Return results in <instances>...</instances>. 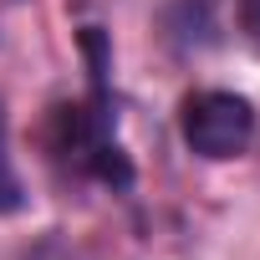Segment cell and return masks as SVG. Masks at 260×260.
Listing matches in <instances>:
<instances>
[{
  "instance_id": "3957f363",
  "label": "cell",
  "mask_w": 260,
  "mask_h": 260,
  "mask_svg": "<svg viewBox=\"0 0 260 260\" xmlns=\"http://www.w3.org/2000/svg\"><path fill=\"white\" fill-rule=\"evenodd\" d=\"M235 26L250 41V51L260 56V0H235Z\"/></svg>"
},
{
  "instance_id": "6da1fadb",
  "label": "cell",
  "mask_w": 260,
  "mask_h": 260,
  "mask_svg": "<svg viewBox=\"0 0 260 260\" xmlns=\"http://www.w3.org/2000/svg\"><path fill=\"white\" fill-rule=\"evenodd\" d=\"M179 133L184 148L209 164L240 158L255 143V102L230 87H194L179 102Z\"/></svg>"
},
{
  "instance_id": "7a4b0ae2",
  "label": "cell",
  "mask_w": 260,
  "mask_h": 260,
  "mask_svg": "<svg viewBox=\"0 0 260 260\" xmlns=\"http://www.w3.org/2000/svg\"><path fill=\"white\" fill-rule=\"evenodd\" d=\"M26 209V189H21V174L6 153V112H0V214H16Z\"/></svg>"
}]
</instances>
